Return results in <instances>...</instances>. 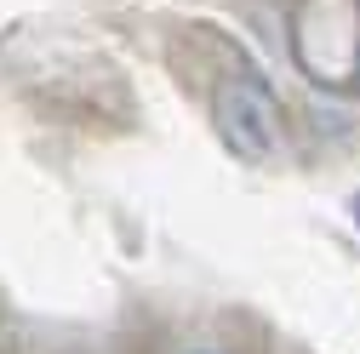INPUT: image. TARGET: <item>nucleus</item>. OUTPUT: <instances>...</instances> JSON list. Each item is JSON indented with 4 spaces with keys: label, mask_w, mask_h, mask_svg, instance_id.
<instances>
[{
    "label": "nucleus",
    "mask_w": 360,
    "mask_h": 354,
    "mask_svg": "<svg viewBox=\"0 0 360 354\" xmlns=\"http://www.w3.org/2000/svg\"><path fill=\"white\" fill-rule=\"evenodd\" d=\"M217 131L240 160H269V149L281 138V109H275V92L263 86L257 69H246L240 86L217 92Z\"/></svg>",
    "instance_id": "1"
},
{
    "label": "nucleus",
    "mask_w": 360,
    "mask_h": 354,
    "mask_svg": "<svg viewBox=\"0 0 360 354\" xmlns=\"http://www.w3.org/2000/svg\"><path fill=\"white\" fill-rule=\"evenodd\" d=\"M354 211H360V206H354Z\"/></svg>",
    "instance_id": "2"
}]
</instances>
